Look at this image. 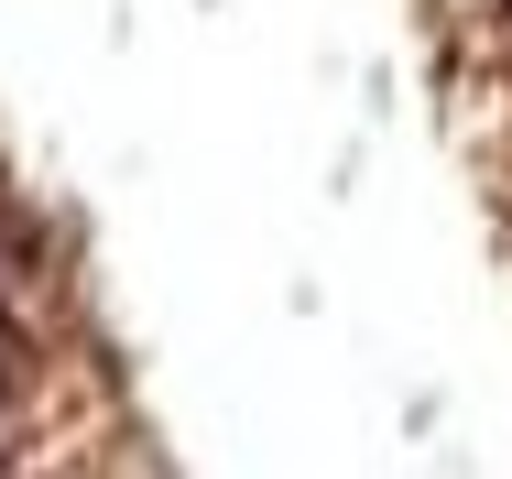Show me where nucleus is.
Wrapping results in <instances>:
<instances>
[{"mask_svg": "<svg viewBox=\"0 0 512 479\" xmlns=\"http://www.w3.org/2000/svg\"><path fill=\"white\" fill-rule=\"evenodd\" d=\"M0 479H11V447H0Z\"/></svg>", "mask_w": 512, "mask_h": 479, "instance_id": "2", "label": "nucleus"}, {"mask_svg": "<svg viewBox=\"0 0 512 479\" xmlns=\"http://www.w3.org/2000/svg\"><path fill=\"white\" fill-rule=\"evenodd\" d=\"M11 382H22V349H11V338H0V403H11Z\"/></svg>", "mask_w": 512, "mask_h": 479, "instance_id": "1", "label": "nucleus"}]
</instances>
